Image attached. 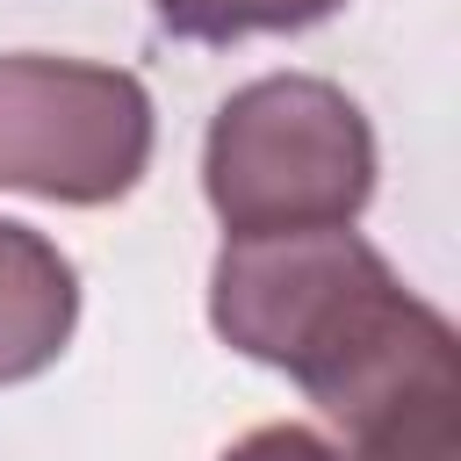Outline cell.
I'll return each mask as SVG.
<instances>
[{
	"mask_svg": "<svg viewBox=\"0 0 461 461\" xmlns=\"http://www.w3.org/2000/svg\"><path fill=\"white\" fill-rule=\"evenodd\" d=\"M346 0H151L158 29L180 43H238V36H295L331 22Z\"/></svg>",
	"mask_w": 461,
	"mask_h": 461,
	"instance_id": "5",
	"label": "cell"
},
{
	"mask_svg": "<svg viewBox=\"0 0 461 461\" xmlns=\"http://www.w3.org/2000/svg\"><path fill=\"white\" fill-rule=\"evenodd\" d=\"M209 324L346 425L353 461H461V339L360 230L223 238Z\"/></svg>",
	"mask_w": 461,
	"mask_h": 461,
	"instance_id": "1",
	"label": "cell"
},
{
	"mask_svg": "<svg viewBox=\"0 0 461 461\" xmlns=\"http://www.w3.org/2000/svg\"><path fill=\"white\" fill-rule=\"evenodd\" d=\"M223 461H353V454L331 447V439L310 432V425H259V432H245L238 447H223Z\"/></svg>",
	"mask_w": 461,
	"mask_h": 461,
	"instance_id": "6",
	"label": "cell"
},
{
	"mask_svg": "<svg viewBox=\"0 0 461 461\" xmlns=\"http://www.w3.org/2000/svg\"><path fill=\"white\" fill-rule=\"evenodd\" d=\"M151 166V94L122 65L14 50L0 58V187L101 209Z\"/></svg>",
	"mask_w": 461,
	"mask_h": 461,
	"instance_id": "3",
	"label": "cell"
},
{
	"mask_svg": "<svg viewBox=\"0 0 461 461\" xmlns=\"http://www.w3.org/2000/svg\"><path fill=\"white\" fill-rule=\"evenodd\" d=\"M79 324V267L29 223L0 216V389L43 375Z\"/></svg>",
	"mask_w": 461,
	"mask_h": 461,
	"instance_id": "4",
	"label": "cell"
},
{
	"mask_svg": "<svg viewBox=\"0 0 461 461\" xmlns=\"http://www.w3.org/2000/svg\"><path fill=\"white\" fill-rule=\"evenodd\" d=\"M202 194L230 238L353 223L375 194V130L346 86L267 72L209 115Z\"/></svg>",
	"mask_w": 461,
	"mask_h": 461,
	"instance_id": "2",
	"label": "cell"
}]
</instances>
